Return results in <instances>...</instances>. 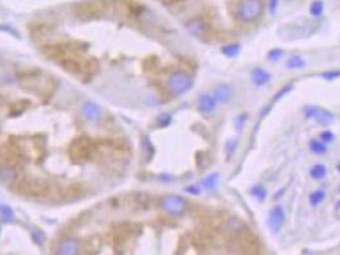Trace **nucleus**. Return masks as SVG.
<instances>
[{"label": "nucleus", "mask_w": 340, "mask_h": 255, "mask_svg": "<svg viewBox=\"0 0 340 255\" xmlns=\"http://www.w3.org/2000/svg\"><path fill=\"white\" fill-rule=\"evenodd\" d=\"M303 114H305L307 119H313L321 126H329L334 121V115L326 108L316 107V106H306L303 108Z\"/></svg>", "instance_id": "nucleus-6"}, {"label": "nucleus", "mask_w": 340, "mask_h": 255, "mask_svg": "<svg viewBox=\"0 0 340 255\" xmlns=\"http://www.w3.org/2000/svg\"><path fill=\"white\" fill-rule=\"evenodd\" d=\"M237 147H238V140L237 139L227 140V143H225V154H227V157L230 158L231 156H233V153L235 152V150H237Z\"/></svg>", "instance_id": "nucleus-27"}, {"label": "nucleus", "mask_w": 340, "mask_h": 255, "mask_svg": "<svg viewBox=\"0 0 340 255\" xmlns=\"http://www.w3.org/2000/svg\"><path fill=\"white\" fill-rule=\"evenodd\" d=\"M219 184V174L218 172H211L207 176H205L202 180V186L206 190H214Z\"/></svg>", "instance_id": "nucleus-15"}, {"label": "nucleus", "mask_w": 340, "mask_h": 255, "mask_svg": "<svg viewBox=\"0 0 340 255\" xmlns=\"http://www.w3.org/2000/svg\"><path fill=\"white\" fill-rule=\"evenodd\" d=\"M285 1H293V0H285Z\"/></svg>", "instance_id": "nucleus-35"}, {"label": "nucleus", "mask_w": 340, "mask_h": 255, "mask_svg": "<svg viewBox=\"0 0 340 255\" xmlns=\"http://www.w3.org/2000/svg\"><path fill=\"white\" fill-rule=\"evenodd\" d=\"M251 79H252V83L256 87H263L270 82L271 74L263 68H255L252 70V73H251Z\"/></svg>", "instance_id": "nucleus-11"}, {"label": "nucleus", "mask_w": 340, "mask_h": 255, "mask_svg": "<svg viewBox=\"0 0 340 255\" xmlns=\"http://www.w3.org/2000/svg\"><path fill=\"white\" fill-rule=\"evenodd\" d=\"M172 115L169 114V112H162V114H160V115L156 118V125L159 126V128H168L170 124H172Z\"/></svg>", "instance_id": "nucleus-24"}, {"label": "nucleus", "mask_w": 340, "mask_h": 255, "mask_svg": "<svg viewBox=\"0 0 340 255\" xmlns=\"http://www.w3.org/2000/svg\"><path fill=\"white\" fill-rule=\"evenodd\" d=\"M263 13L262 0H242L237 5V18L243 23L257 21Z\"/></svg>", "instance_id": "nucleus-1"}, {"label": "nucleus", "mask_w": 340, "mask_h": 255, "mask_svg": "<svg viewBox=\"0 0 340 255\" xmlns=\"http://www.w3.org/2000/svg\"><path fill=\"white\" fill-rule=\"evenodd\" d=\"M320 77L323 78V79H326V81H334V79L340 78V70H327V72H324V73L320 74Z\"/></svg>", "instance_id": "nucleus-29"}, {"label": "nucleus", "mask_w": 340, "mask_h": 255, "mask_svg": "<svg viewBox=\"0 0 340 255\" xmlns=\"http://www.w3.org/2000/svg\"><path fill=\"white\" fill-rule=\"evenodd\" d=\"M0 60H1V56H0Z\"/></svg>", "instance_id": "nucleus-36"}, {"label": "nucleus", "mask_w": 340, "mask_h": 255, "mask_svg": "<svg viewBox=\"0 0 340 255\" xmlns=\"http://www.w3.org/2000/svg\"><path fill=\"white\" fill-rule=\"evenodd\" d=\"M0 217L4 222H12L14 220V212L11 207L0 203Z\"/></svg>", "instance_id": "nucleus-22"}, {"label": "nucleus", "mask_w": 340, "mask_h": 255, "mask_svg": "<svg viewBox=\"0 0 340 255\" xmlns=\"http://www.w3.org/2000/svg\"><path fill=\"white\" fill-rule=\"evenodd\" d=\"M287 220L285 216V210L281 206L274 207L273 210L269 212V217H267V226L270 228L273 234H277L279 231L283 228Z\"/></svg>", "instance_id": "nucleus-7"}, {"label": "nucleus", "mask_w": 340, "mask_h": 255, "mask_svg": "<svg viewBox=\"0 0 340 255\" xmlns=\"http://www.w3.org/2000/svg\"><path fill=\"white\" fill-rule=\"evenodd\" d=\"M334 138H335V135H334L333 132H330V130H324V132L320 133V140H323L324 143H330V142H333Z\"/></svg>", "instance_id": "nucleus-30"}, {"label": "nucleus", "mask_w": 340, "mask_h": 255, "mask_svg": "<svg viewBox=\"0 0 340 255\" xmlns=\"http://www.w3.org/2000/svg\"><path fill=\"white\" fill-rule=\"evenodd\" d=\"M247 119H248V114H241L239 116H237V119H235V126H237V129H242L243 126H244L245 121H247Z\"/></svg>", "instance_id": "nucleus-31"}, {"label": "nucleus", "mask_w": 340, "mask_h": 255, "mask_svg": "<svg viewBox=\"0 0 340 255\" xmlns=\"http://www.w3.org/2000/svg\"><path fill=\"white\" fill-rule=\"evenodd\" d=\"M80 252V244L74 239H64L58 245L56 253L62 255H74Z\"/></svg>", "instance_id": "nucleus-10"}, {"label": "nucleus", "mask_w": 340, "mask_h": 255, "mask_svg": "<svg viewBox=\"0 0 340 255\" xmlns=\"http://www.w3.org/2000/svg\"><path fill=\"white\" fill-rule=\"evenodd\" d=\"M306 67V60L302 58L301 55H294L289 56V59L287 60V68L288 69H303Z\"/></svg>", "instance_id": "nucleus-14"}, {"label": "nucleus", "mask_w": 340, "mask_h": 255, "mask_svg": "<svg viewBox=\"0 0 340 255\" xmlns=\"http://www.w3.org/2000/svg\"><path fill=\"white\" fill-rule=\"evenodd\" d=\"M166 86H168L169 92L173 96H182L192 88L193 79L190 74H187L186 72L178 70V72L170 74Z\"/></svg>", "instance_id": "nucleus-2"}, {"label": "nucleus", "mask_w": 340, "mask_h": 255, "mask_svg": "<svg viewBox=\"0 0 340 255\" xmlns=\"http://www.w3.org/2000/svg\"><path fill=\"white\" fill-rule=\"evenodd\" d=\"M186 27L188 28V31L192 33L193 36H204L206 35L207 30H209V25L202 19H192V21L187 22Z\"/></svg>", "instance_id": "nucleus-13"}, {"label": "nucleus", "mask_w": 340, "mask_h": 255, "mask_svg": "<svg viewBox=\"0 0 340 255\" xmlns=\"http://www.w3.org/2000/svg\"><path fill=\"white\" fill-rule=\"evenodd\" d=\"M283 55H284V51L281 49H271L267 53V60L271 63H277L283 58Z\"/></svg>", "instance_id": "nucleus-26"}, {"label": "nucleus", "mask_w": 340, "mask_h": 255, "mask_svg": "<svg viewBox=\"0 0 340 255\" xmlns=\"http://www.w3.org/2000/svg\"><path fill=\"white\" fill-rule=\"evenodd\" d=\"M233 87L230 84H219L214 90V98L218 104H225L233 96Z\"/></svg>", "instance_id": "nucleus-12"}, {"label": "nucleus", "mask_w": 340, "mask_h": 255, "mask_svg": "<svg viewBox=\"0 0 340 255\" xmlns=\"http://www.w3.org/2000/svg\"><path fill=\"white\" fill-rule=\"evenodd\" d=\"M309 175H311L315 180H323V179L326 178L327 167L323 164L315 165V166L309 170Z\"/></svg>", "instance_id": "nucleus-16"}, {"label": "nucleus", "mask_w": 340, "mask_h": 255, "mask_svg": "<svg viewBox=\"0 0 340 255\" xmlns=\"http://www.w3.org/2000/svg\"><path fill=\"white\" fill-rule=\"evenodd\" d=\"M142 147H144V152H145V154H146L147 161H150L155 153V148H154V144L151 143V140L148 139V136H145L144 138V142H142Z\"/></svg>", "instance_id": "nucleus-25"}, {"label": "nucleus", "mask_w": 340, "mask_h": 255, "mask_svg": "<svg viewBox=\"0 0 340 255\" xmlns=\"http://www.w3.org/2000/svg\"><path fill=\"white\" fill-rule=\"evenodd\" d=\"M82 114L88 121H97L101 118V107L92 101H86L82 105Z\"/></svg>", "instance_id": "nucleus-9"}, {"label": "nucleus", "mask_w": 340, "mask_h": 255, "mask_svg": "<svg viewBox=\"0 0 340 255\" xmlns=\"http://www.w3.org/2000/svg\"><path fill=\"white\" fill-rule=\"evenodd\" d=\"M184 192L188 193V194H191V195L196 196V195H200L201 194V189L196 185H190V186H186V188H184Z\"/></svg>", "instance_id": "nucleus-32"}, {"label": "nucleus", "mask_w": 340, "mask_h": 255, "mask_svg": "<svg viewBox=\"0 0 340 255\" xmlns=\"http://www.w3.org/2000/svg\"><path fill=\"white\" fill-rule=\"evenodd\" d=\"M221 53H223L224 56H227V58H235V56H238L239 53H241V45L237 44V42H235V44L225 45L223 46Z\"/></svg>", "instance_id": "nucleus-19"}, {"label": "nucleus", "mask_w": 340, "mask_h": 255, "mask_svg": "<svg viewBox=\"0 0 340 255\" xmlns=\"http://www.w3.org/2000/svg\"><path fill=\"white\" fill-rule=\"evenodd\" d=\"M162 208L164 210V212L172 217H179L182 216L187 210V202L184 198H182L180 195H176V194H172V195H166L162 198Z\"/></svg>", "instance_id": "nucleus-5"}, {"label": "nucleus", "mask_w": 340, "mask_h": 255, "mask_svg": "<svg viewBox=\"0 0 340 255\" xmlns=\"http://www.w3.org/2000/svg\"><path fill=\"white\" fill-rule=\"evenodd\" d=\"M94 150H95V146L92 143V140L86 136H81L72 142L69 147V156L76 162L87 161L94 153Z\"/></svg>", "instance_id": "nucleus-3"}, {"label": "nucleus", "mask_w": 340, "mask_h": 255, "mask_svg": "<svg viewBox=\"0 0 340 255\" xmlns=\"http://www.w3.org/2000/svg\"><path fill=\"white\" fill-rule=\"evenodd\" d=\"M277 7H279V0H269V11L273 15L276 13Z\"/></svg>", "instance_id": "nucleus-33"}, {"label": "nucleus", "mask_w": 340, "mask_h": 255, "mask_svg": "<svg viewBox=\"0 0 340 255\" xmlns=\"http://www.w3.org/2000/svg\"><path fill=\"white\" fill-rule=\"evenodd\" d=\"M31 238H32V240L35 241V244H37L39 246H41V248L44 246V245H45L46 236L41 230H39V228H32Z\"/></svg>", "instance_id": "nucleus-23"}, {"label": "nucleus", "mask_w": 340, "mask_h": 255, "mask_svg": "<svg viewBox=\"0 0 340 255\" xmlns=\"http://www.w3.org/2000/svg\"><path fill=\"white\" fill-rule=\"evenodd\" d=\"M325 198H326V192L324 189H316L309 194V204L312 207H317Z\"/></svg>", "instance_id": "nucleus-17"}, {"label": "nucleus", "mask_w": 340, "mask_h": 255, "mask_svg": "<svg viewBox=\"0 0 340 255\" xmlns=\"http://www.w3.org/2000/svg\"><path fill=\"white\" fill-rule=\"evenodd\" d=\"M309 150H312L315 154H319V156H323L327 152V147L326 144L324 143L323 140H317V139H312L309 142Z\"/></svg>", "instance_id": "nucleus-20"}, {"label": "nucleus", "mask_w": 340, "mask_h": 255, "mask_svg": "<svg viewBox=\"0 0 340 255\" xmlns=\"http://www.w3.org/2000/svg\"><path fill=\"white\" fill-rule=\"evenodd\" d=\"M197 107H198V111L202 112L204 115H211L218 107V102L214 98V96L201 94L198 97V101H197Z\"/></svg>", "instance_id": "nucleus-8"}, {"label": "nucleus", "mask_w": 340, "mask_h": 255, "mask_svg": "<svg viewBox=\"0 0 340 255\" xmlns=\"http://www.w3.org/2000/svg\"><path fill=\"white\" fill-rule=\"evenodd\" d=\"M337 170H338V172H339V174H340V162L337 165Z\"/></svg>", "instance_id": "nucleus-34"}, {"label": "nucleus", "mask_w": 340, "mask_h": 255, "mask_svg": "<svg viewBox=\"0 0 340 255\" xmlns=\"http://www.w3.org/2000/svg\"><path fill=\"white\" fill-rule=\"evenodd\" d=\"M249 193H251V195L256 200H259V202H265L267 198V190L266 188L262 185L252 186L251 190H249Z\"/></svg>", "instance_id": "nucleus-18"}, {"label": "nucleus", "mask_w": 340, "mask_h": 255, "mask_svg": "<svg viewBox=\"0 0 340 255\" xmlns=\"http://www.w3.org/2000/svg\"><path fill=\"white\" fill-rule=\"evenodd\" d=\"M309 14L315 18H320L324 14V3L321 0H315L309 5Z\"/></svg>", "instance_id": "nucleus-21"}, {"label": "nucleus", "mask_w": 340, "mask_h": 255, "mask_svg": "<svg viewBox=\"0 0 340 255\" xmlns=\"http://www.w3.org/2000/svg\"><path fill=\"white\" fill-rule=\"evenodd\" d=\"M48 190H49L48 182L41 179H25L18 185V192L23 195L32 196V198L45 195Z\"/></svg>", "instance_id": "nucleus-4"}, {"label": "nucleus", "mask_w": 340, "mask_h": 255, "mask_svg": "<svg viewBox=\"0 0 340 255\" xmlns=\"http://www.w3.org/2000/svg\"><path fill=\"white\" fill-rule=\"evenodd\" d=\"M293 90V86L291 84H287V86H284V87L281 88L280 91H277L276 93L274 94V98H273V102H277L279 100H281V98L284 97L285 94H288L289 92Z\"/></svg>", "instance_id": "nucleus-28"}]
</instances>
